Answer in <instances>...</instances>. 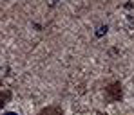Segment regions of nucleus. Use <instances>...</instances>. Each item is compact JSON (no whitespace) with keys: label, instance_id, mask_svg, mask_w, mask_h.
<instances>
[{"label":"nucleus","instance_id":"nucleus-1","mask_svg":"<svg viewBox=\"0 0 134 115\" xmlns=\"http://www.w3.org/2000/svg\"><path fill=\"white\" fill-rule=\"evenodd\" d=\"M105 32H107V25H102V27H100V29H98V31H96V36H98V38H100V36H103V34H105Z\"/></svg>","mask_w":134,"mask_h":115},{"label":"nucleus","instance_id":"nucleus-2","mask_svg":"<svg viewBox=\"0 0 134 115\" xmlns=\"http://www.w3.org/2000/svg\"><path fill=\"white\" fill-rule=\"evenodd\" d=\"M4 115H18V113H15V112H7V113H4Z\"/></svg>","mask_w":134,"mask_h":115}]
</instances>
